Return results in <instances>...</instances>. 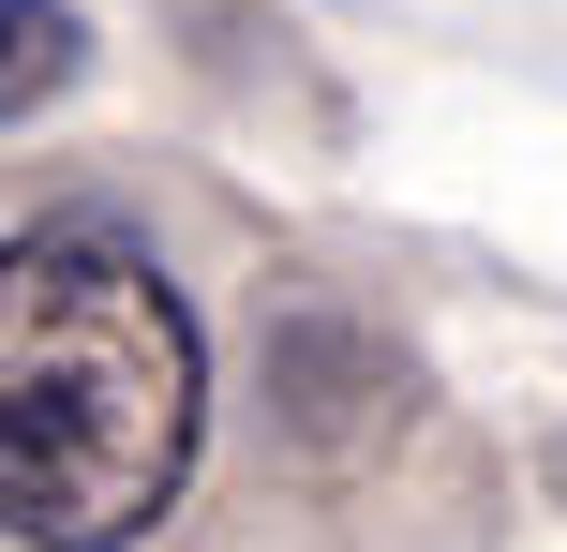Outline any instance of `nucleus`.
<instances>
[{"mask_svg": "<svg viewBox=\"0 0 567 552\" xmlns=\"http://www.w3.org/2000/svg\"><path fill=\"white\" fill-rule=\"evenodd\" d=\"M209 448V329L120 209L0 239V538L150 552Z\"/></svg>", "mask_w": 567, "mask_h": 552, "instance_id": "f257e3e1", "label": "nucleus"}, {"mask_svg": "<svg viewBox=\"0 0 567 552\" xmlns=\"http://www.w3.org/2000/svg\"><path fill=\"white\" fill-rule=\"evenodd\" d=\"M75 75H90V15L75 0H0V119L60 105Z\"/></svg>", "mask_w": 567, "mask_h": 552, "instance_id": "f03ea898", "label": "nucleus"}]
</instances>
